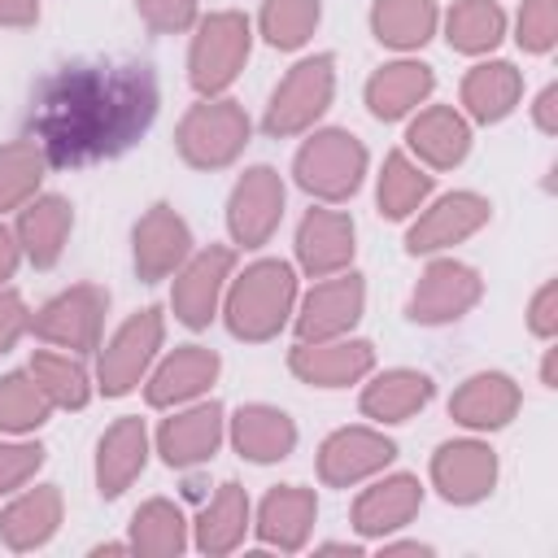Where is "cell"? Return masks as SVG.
Returning a JSON list of instances; mask_svg holds the SVG:
<instances>
[{
	"label": "cell",
	"mask_w": 558,
	"mask_h": 558,
	"mask_svg": "<svg viewBox=\"0 0 558 558\" xmlns=\"http://www.w3.org/2000/svg\"><path fill=\"white\" fill-rule=\"evenodd\" d=\"M157 109V87L144 65L65 70L44 83L35 135L52 166H78L122 153Z\"/></svg>",
	"instance_id": "obj_1"
},
{
	"label": "cell",
	"mask_w": 558,
	"mask_h": 558,
	"mask_svg": "<svg viewBox=\"0 0 558 558\" xmlns=\"http://www.w3.org/2000/svg\"><path fill=\"white\" fill-rule=\"evenodd\" d=\"M292 305V270L283 262H257L244 270V279L231 292V331L244 340H266L279 331L283 314Z\"/></svg>",
	"instance_id": "obj_2"
},
{
	"label": "cell",
	"mask_w": 558,
	"mask_h": 558,
	"mask_svg": "<svg viewBox=\"0 0 558 558\" xmlns=\"http://www.w3.org/2000/svg\"><path fill=\"white\" fill-rule=\"evenodd\" d=\"M248 140V122L231 100L196 105L179 126V148L192 166H222Z\"/></svg>",
	"instance_id": "obj_3"
},
{
	"label": "cell",
	"mask_w": 558,
	"mask_h": 558,
	"mask_svg": "<svg viewBox=\"0 0 558 558\" xmlns=\"http://www.w3.org/2000/svg\"><path fill=\"white\" fill-rule=\"evenodd\" d=\"M362 166H366V153H362V144H357L353 135H344V131L314 135V140L301 148V157H296L301 183H305L310 192H318V196H331V201H336V196H349V192L357 187Z\"/></svg>",
	"instance_id": "obj_4"
},
{
	"label": "cell",
	"mask_w": 558,
	"mask_h": 558,
	"mask_svg": "<svg viewBox=\"0 0 558 558\" xmlns=\"http://www.w3.org/2000/svg\"><path fill=\"white\" fill-rule=\"evenodd\" d=\"M244 57H248V22L240 13H214L192 48V83L201 92H218L235 78Z\"/></svg>",
	"instance_id": "obj_5"
},
{
	"label": "cell",
	"mask_w": 558,
	"mask_h": 558,
	"mask_svg": "<svg viewBox=\"0 0 558 558\" xmlns=\"http://www.w3.org/2000/svg\"><path fill=\"white\" fill-rule=\"evenodd\" d=\"M331 100V57H314L301 61L275 92L270 113H266V131L270 135H292L305 122H314Z\"/></svg>",
	"instance_id": "obj_6"
},
{
	"label": "cell",
	"mask_w": 558,
	"mask_h": 558,
	"mask_svg": "<svg viewBox=\"0 0 558 558\" xmlns=\"http://www.w3.org/2000/svg\"><path fill=\"white\" fill-rule=\"evenodd\" d=\"M279 209H283V187H279V174L257 166L240 179L235 196H231V231L240 244H262L275 222H279Z\"/></svg>",
	"instance_id": "obj_7"
},
{
	"label": "cell",
	"mask_w": 558,
	"mask_h": 558,
	"mask_svg": "<svg viewBox=\"0 0 558 558\" xmlns=\"http://www.w3.org/2000/svg\"><path fill=\"white\" fill-rule=\"evenodd\" d=\"M157 340H161V318H157V310H144V314H135L118 336H113V344L105 349V357H100V379H105V392H126L135 379H140V371L148 366V357H153V349H157Z\"/></svg>",
	"instance_id": "obj_8"
},
{
	"label": "cell",
	"mask_w": 558,
	"mask_h": 558,
	"mask_svg": "<svg viewBox=\"0 0 558 558\" xmlns=\"http://www.w3.org/2000/svg\"><path fill=\"white\" fill-rule=\"evenodd\" d=\"M100 314H105V292L74 288L65 296H57L35 318V331L44 340H57V344H70V349H92L96 344V331H100Z\"/></svg>",
	"instance_id": "obj_9"
},
{
	"label": "cell",
	"mask_w": 558,
	"mask_h": 558,
	"mask_svg": "<svg viewBox=\"0 0 558 558\" xmlns=\"http://www.w3.org/2000/svg\"><path fill=\"white\" fill-rule=\"evenodd\" d=\"M480 296V279L466 270V266H453V262H440L423 275L418 292H414V318L423 323H445V318H458L471 301Z\"/></svg>",
	"instance_id": "obj_10"
},
{
	"label": "cell",
	"mask_w": 558,
	"mask_h": 558,
	"mask_svg": "<svg viewBox=\"0 0 558 558\" xmlns=\"http://www.w3.org/2000/svg\"><path fill=\"white\" fill-rule=\"evenodd\" d=\"M296 248H301V262H305L310 275H331V270H340L353 257V222L344 214L314 209L301 222Z\"/></svg>",
	"instance_id": "obj_11"
},
{
	"label": "cell",
	"mask_w": 558,
	"mask_h": 558,
	"mask_svg": "<svg viewBox=\"0 0 558 558\" xmlns=\"http://www.w3.org/2000/svg\"><path fill=\"white\" fill-rule=\"evenodd\" d=\"M227 270H231L227 248H209L183 270V279L174 283V310L187 327H205L214 318V296H218V283L227 279Z\"/></svg>",
	"instance_id": "obj_12"
},
{
	"label": "cell",
	"mask_w": 558,
	"mask_h": 558,
	"mask_svg": "<svg viewBox=\"0 0 558 558\" xmlns=\"http://www.w3.org/2000/svg\"><path fill=\"white\" fill-rule=\"evenodd\" d=\"M183 253H187V227L174 218V209L157 205L135 231V266H140V275L144 279H161Z\"/></svg>",
	"instance_id": "obj_13"
},
{
	"label": "cell",
	"mask_w": 558,
	"mask_h": 558,
	"mask_svg": "<svg viewBox=\"0 0 558 558\" xmlns=\"http://www.w3.org/2000/svg\"><path fill=\"white\" fill-rule=\"evenodd\" d=\"M362 310V279L349 275V279H336V283H323L310 292L305 301V314H301V336L310 340H323V336H336L344 331Z\"/></svg>",
	"instance_id": "obj_14"
},
{
	"label": "cell",
	"mask_w": 558,
	"mask_h": 558,
	"mask_svg": "<svg viewBox=\"0 0 558 558\" xmlns=\"http://www.w3.org/2000/svg\"><path fill=\"white\" fill-rule=\"evenodd\" d=\"M371 366V344L362 340H349V344H305L292 353V371L310 384H323V388H336V384H349L357 379L362 371Z\"/></svg>",
	"instance_id": "obj_15"
},
{
	"label": "cell",
	"mask_w": 558,
	"mask_h": 558,
	"mask_svg": "<svg viewBox=\"0 0 558 558\" xmlns=\"http://www.w3.org/2000/svg\"><path fill=\"white\" fill-rule=\"evenodd\" d=\"M484 214H488V205L480 201V196H445L414 231H410V248L414 253H427V248H440V244H453V240H462L466 231H475L480 222H484Z\"/></svg>",
	"instance_id": "obj_16"
},
{
	"label": "cell",
	"mask_w": 558,
	"mask_h": 558,
	"mask_svg": "<svg viewBox=\"0 0 558 558\" xmlns=\"http://www.w3.org/2000/svg\"><path fill=\"white\" fill-rule=\"evenodd\" d=\"M427 92H432V70L427 65H414V61H401V65H388V70H379L371 78L366 100H371V109L379 118H401Z\"/></svg>",
	"instance_id": "obj_17"
},
{
	"label": "cell",
	"mask_w": 558,
	"mask_h": 558,
	"mask_svg": "<svg viewBox=\"0 0 558 558\" xmlns=\"http://www.w3.org/2000/svg\"><path fill=\"white\" fill-rule=\"evenodd\" d=\"M214 445H218V405H201V410L179 414V418H170L161 427V453L174 466H187V462L209 458Z\"/></svg>",
	"instance_id": "obj_18"
},
{
	"label": "cell",
	"mask_w": 558,
	"mask_h": 558,
	"mask_svg": "<svg viewBox=\"0 0 558 558\" xmlns=\"http://www.w3.org/2000/svg\"><path fill=\"white\" fill-rule=\"evenodd\" d=\"M388 458H392V445L388 440H379L371 432H340L323 449V475L336 480V484H344V480H357V475L375 471Z\"/></svg>",
	"instance_id": "obj_19"
},
{
	"label": "cell",
	"mask_w": 558,
	"mask_h": 558,
	"mask_svg": "<svg viewBox=\"0 0 558 558\" xmlns=\"http://www.w3.org/2000/svg\"><path fill=\"white\" fill-rule=\"evenodd\" d=\"M436 480L445 484V497L471 501L493 484V453L480 445H445L436 458Z\"/></svg>",
	"instance_id": "obj_20"
},
{
	"label": "cell",
	"mask_w": 558,
	"mask_h": 558,
	"mask_svg": "<svg viewBox=\"0 0 558 558\" xmlns=\"http://www.w3.org/2000/svg\"><path fill=\"white\" fill-rule=\"evenodd\" d=\"M218 371V357L209 349H179L153 379L148 388V401L153 405H170V401H183L192 392H201Z\"/></svg>",
	"instance_id": "obj_21"
},
{
	"label": "cell",
	"mask_w": 558,
	"mask_h": 558,
	"mask_svg": "<svg viewBox=\"0 0 558 558\" xmlns=\"http://www.w3.org/2000/svg\"><path fill=\"white\" fill-rule=\"evenodd\" d=\"M17 231H22V244L35 257V266H52L61 253V240L70 231V205L61 196H44L22 214Z\"/></svg>",
	"instance_id": "obj_22"
},
{
	"label": "cell",
	"mask_w": 558,
	"mask_h": 558,
	"mask_svg": "<svg viewBox=\"0 0 558 558\" xmlns=\"http://www.w3.org/2000/svg\"><path fill=\"white\" fill-rule=\"evenodd\" d=\"M292 440H296V432L279 410L253 405V410H240V418H235V445L257 462L283 458L292 449Z\"/></svg>",
	"instance_id": "obj_23"
},
{
	"label": "cell",
	"mask_w": 558,
	"mask_h": 558,
	"mask_svg": "<svg viewBox=\"0 0 558 558\" xmlns=\"http://www.w3.org/2000/svg\"><path fill=\"white\" fill-rule=\"evenodd\" d=\"M144 466V427L140 418H122L105 440H100V488L113 497L122 484Z\"/></svg>",
	"instance_id": "obj_24"
},
{
	"label": "cell",
	"mask_w": 558,
	"mask_h": 558,
	"mask_svg": "<svg viewBox=\"0 0 558 558\" xmlns=\"http://www.w3.org/2000/svg\"><path fill=\"white\" fill-rule=\"evenodd\" d=\"M410 144L432 161V166H453L466 153V126L453 109H427L410 126Z\"/></svg>",
	"instance_id": "obj_25"
},
{
	"label": "cell",
	"mask_w": 558,
	"mask_h": 558,
	"mask_svg": "<svg viewBox=\"0 0 558 558\" xmlns=\"http://www.w3.org/2000/svg\"><path fill=\"white\" fill-rule=\"evenodd\" d=\"M514 410V388L510 379L501 375H480L471 379L458 397H453V414L462 423H475V427H493V423H506Z\"/></svg>",
	"instance_id": "obj_26"
},
{
	"label": "cell",
	"mask_w": 558,
	"mask_h": 558,
	"mask_svg": "<svg viewBox=\"0 0 558 558\" xmlns=\"http://www.w3.org/2000/svg\"><path fill=\"white\" fill-rule=\"evenodd\" d=\"M462 96H466V105H471L475 118H501V113L514 105V96H519V74H514L506 61L480 65V70L466 74Z\"/></svg>",
	"instance_id": "obj_27"
},
{
	"label": "cell",
	"mask_w": 558,
	"mask_h": 558,
	"mask_svg": "<svg viewBox=\"0 0 558 558\" xmlns=\"http://www.w3.org/2000/svg\"><path fill=\"white\" fill-rule=\"evenodd\" d=\"M427 397H432V384H427L423 375L392 371V375H384L379 384L366 388L362 405H366V414H375V418H405V414L418 410Z\"/></svg>",
	"instance_id": "obj_28"
},
{
	"label": "cell",
	"mask_w": 558,
	"mask_h": 558,
	"mask_svg": "<svg viewBox=\"0 0 558 558\" xmlns=\"http://www.w3.org/2000/svg\"><path fill=\"white\" fill-rule=\"evenodd\" d=\"M436 9L432 0H379L375 4V31L384 44H423L432 35Z\"/></svg>",
	"instance_id": "obj_29"
},
{
	"label": "cell",
	"mask_w": 558,
	"mask_h": 558,
	"mask_svg": "<svg viewBox=\"0 0 558 558\" xmlns=\"http://www.w3.org/2000/svg\"><path fill=\"white\" fill-rule=\"evenodd\" d=\"M501 39V9L488 0H462L449 13V44L462 52H480L493 48Z\"/></svg>",
	"instance_id": "obj_30"
},
{
	"label": "cell",
	"mask_w": 558,
	"mask_h": 558,
	"mask_svg": "<svg viewBox=\"0 0 558 558\" xmlns=\"http://www.w3.org/2000/svg\"><path fill=\"white\" fill-rule=\"evenodd\" d=\"M427 187H432V179L423 170H414L401 153H392L388 166H384V179H379V205H384L388 218H401L427 196Z\"/></svg>",
	"instance_id": "obj_31"
},
{
	"label": "cell",
	"mask_w": 558,
	"mask_h": 558,
	"mask_svg": "<svg viewBox=\"0 0 558 558\" xmlns=\"http://www.w3.org/2000/svg\"><path fill=\"white\" fill-rule=\"evenodd\" d=\"M318 22V0H266L262 26L275 48H296Z\"/></svg>",
	"instance_id": "obj_32"
},
{
	"label": "cell",
	"mask_w": 558,
	"mask_h": 558,
	"mask_svg": "<svg viewBox=\"0 0 558 558\" xmlns=\"http://www.w3.org/2000/svg\"><path fill=\"white\" fill-rule=\"evenodd\" d=\"M414 501H418V488H414V480H388V484H379V488H371L366 497H362V506H357V523L362 527H392V523H401L410 510H414Z\"/></svg>",
	"instance_id": "obj_33"
},
{
	"label": "cell",
	"mask_w": 558,
	"mask_h": 558,
	"mask_svg": "<svg viewBox=\"0 0 558 558\" xmlns=\"http://www.w3.org/2000/svg\"><path fill=\"white\" fill-rule=\"evenodd\" d=\"M44 157L35 144H9L0 148V209H13L17 201H26L39 183Z\"/></svg>",
	"instance_id": "obj_34"
},
{
	"label": "cell",
	"mask_w": 558,
	"mask_h": 558,
	"mask_svg": "<svg viewBox=\"0 0 558 558\" xmlns=\"http://www.w3.org/2000/svg\"><path fill=\"white\" fill-rule=\"evenodd\" d=\"M31 375H35V384L48 392V401H57V405H83V401H87V375H83V366L70 362V357L39 353L35 366H31Z\"/></svg>",
	"instance_id": "obj_35"
},
{
	"label": "cell",
	"mask_w": 558,
	"mask_h": 558,
	"mask_svg": "<svg viewBox=\"0 0 558 558\" xmlns=\"http://www.w3.org/2000/svg\"><path fill=\"white\" fill-rule=\"evenodd\" d=\"M48 414V392L35 384V375H9L0 384V427H35Z\"/></svg>",
	"instance_id": "obj_36"
},
{
	"label": "cell",
	"mask_w": 558,
	"mask_h": 558,
	"mask_svg": "<svg viewBox=\"0 0 558 558\" xmlns=\"http://www.w3.org/2000/svg\"><path fill=\"white\" fill-rule=\"evenodd\" d=\"M310 514H314L310 493L279 488V493H270V501H266V510H262V523H266V536H270V541L296 545L301 532H305V523H310Z\"/></svg>",
	"instance_id": "obj_37"
},
{
	"label": "cell",
	"mask_w": 558,
	"mask_h": 558,
	"mask_svg": "<svg viewBox=\"0 0 558 558\" xmlns=\"http://www.w3.org/2000/svg\"><path fill=\"white\" fill-rule=\"evenodd\" d=\"M13 523H26V527H17L9 541L13 545H31V541H44L48 532H52V523H57V493H35V497H26V501H17L13 510H9V519H4V527H13Z\"/></svg>",
	"instance_id": "obj_38"
},
{
	"label": "cell",
	"mask_w": 558,
	"mask_h": 558,
	"mask_svg": "<svg viewBox=\"0 0 558 558\" xmlns=\"http://www.w3.org/2000/svg\"><path fill=\"white\" fill-rule=\"evenodd\" d=\"M235 523H244V497H240V488L235 484H227L222 488V497L205 510V545H231V536H235Z\"/></svg>",
	"instance_id": "obj_39"
},
{
	"label": "cell",
	"mask_w": 558,
	"mask_h": 558,
	"mask_svg": "<svg viewBox=\"0 0 558 558\" xmlns=\"http://www.w3.org/2000/svg\"><path fill=\"white\" fill-rule=\"evenodd\" d=\"M519 39L527 48H549V39H554V0H527V9L519 17Z\"/></svg>",
	"instance_id": "obj_40"
},
{
	"label": "cell",
	"mask_w": 558,
	"mask_h": 558,
	"mask_svg": "<svg viewBox=\"0 0 558 558\" xmlns=\"http://www.w3.org/2000/svg\"><path fill=\"white\" fill-rule=\"evenodd\" d=\"M140 9L157 31H183L192 22L196 0H140Z\"/></svg>",
	"instance_id": "obj_41"
},
{
	"label": "cell",
	"mask_w": 558,
	"mask_h": 558,
	"mask_svg": "<svg viewBox=\"0 0 558 558\" xmlns=\"http://www.w3.org/2000/svg\"><path fill=\"white\" fill-rule=\"evenodd\" d=\"M31 466H39V449H26V445L0 449V493H4L9 484H17Z\"/></svg>",
	"instance_id": "obj_42"
},
{
	"label": "cell",
	"mask_w": 558,
	"mask_h": 558,
	"mask_svg": "<svg viewBox=\"0 0 558 558\" xmlns=\"http://www.w3.org/2000/svg\"><path fill=\"white\" fill-rule=\"evenodd\" d=\"M26 327V310L13 292H0V349H9Z\"/></svg>",
	"instance_id": "obj_43"
},
{
	"label": "cell",
	"mask_w": 558,
	"mask_h": 558,
	"mask_svg": "<svg viewBox=\"0 0 558 558\" xmlns=\"http://www.w3.org/2000/svg\"><path fill=\"white\" fill-rule=\"evenodd\" d=\"M0 22H9V26L35 22V0H0Z\"/></svg>",
	"instance_id": "obj_44"
},
{
	"label": "cell",
	"mask_w": 558,
	"mask_h": 558,
	"mask_svg": "<svg viewBox=\"0 0 558 558\" xmlns=\"http://www.w3.org/2000/svg\"><path fill=\"white\" fill-rule=\"evenodd\" d=\"M13 262H17V248H13L9 231H0V279H9V275H13Z\"/></svg>",
	"instance_id": "obj_45"
},
{
	"label": "cell",
	"mask_w": 558,
	"mask_h": 558,
	"mask_svg": "<svg viewBox=\"0 0 558 558\" xmlns=\"http://www.w3.org/2000/svg\"><path fill=\"white\" fill-rule=\"evenodd\" d=\"M554 327V318H549V292H541V301H536V331H549Z\"/></svg>",
	"instance_id": "obj_46"
}]
</instances>
